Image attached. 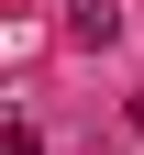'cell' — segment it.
Wrapping results in <instances>:
<instances>
[{
  "label": "cell",
  "mask_w": 144,
  "mask_h": 155,
  "mask_svg": "<svg viewBox=\"0 0 144 155\" xmlns=\"http://www.w3.org/2000/svg\"><path fill=\"white\" fill-rule=\"evenodd\" d=\"M133 133H144V89H133Z\"/></svg>",
  "instance_id": "cell-2"
},
{
  "label": "cell",
  "mask_w": 144,
  "mask_h": 155,
  "mask_svg": "<svg viewBox=\"0 0 144 155\" xmlns=\"http://www.w3.org/2000/svg\"><path fill=\"white\" fill-rule=\"evenodd\" d=\"M67 45H78V55L122 45V0H67Z\"/></svg>",
  "instance_id": "cell-1"
}]
</instances>
